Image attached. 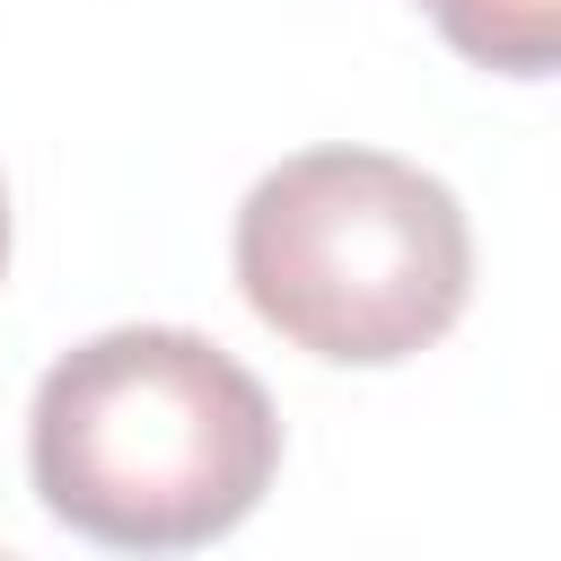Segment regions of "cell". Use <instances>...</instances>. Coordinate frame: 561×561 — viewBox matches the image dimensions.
I'll return each instance as SVG.
<instances>
[{
	"instance_id": "obj_1",
	"label": "cell",
	"mask_w": 561,
	"mask_h": 561,
	"mask_svg": "<svg viewBox=\"0 0 561 561\" xmlns=\"http://www.w3.org/2000/svg\"><path fill=\"white\" fill-rule=\"evenodd\" d=\"M35 500L114 552H193L254 517L280 412L254 368L184 324H114L61 351L26 412Z\"/></svg>"
},
{
	"instance_id": "obj_2",
	"label": "cell",
	"mask_w": 561,
	"mask_h": 561,
	"mask_svg": "<svg viewBox=\"0 0 561 561\" xmlns=\"http://www.w3.org/2000/svg\"><path fill=\"white\" fill-rule=\"evenodd\" d=\"M237 289L307 359L394 368L473 298L456 193L386 149H298L237 202Z\"/></svg>"
},
{
	"instance_id": "obj_3",
	"label": "cell",
	"mask_w": 561,
	"mask_h": 561,
	"mask_svg": "<svg viewBox=\"0 0 561 561\" xmlns=\"http://www.w3.org/2000/svg\"><path fill=\"white\" fill-rule=\"evenodd\" d=\"M438 35L500 79H543L561 53V0H421Z\"/></svg>"
},
{
	"instance_id": "obj_4",
	"label": "cell",
	"mask_w": 561,
	"mask_h": 561,
	"mask_svg": "<svg viewBox=\"0 0 561 561\" xmlns=\"http://www.w3.org/2000/svg\"><path fill=\"white\" fill-rule=\"evenodd\" d=\"M0 272H9V184H0Z\"/></svg>"
}]
</instances>
